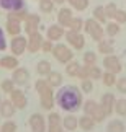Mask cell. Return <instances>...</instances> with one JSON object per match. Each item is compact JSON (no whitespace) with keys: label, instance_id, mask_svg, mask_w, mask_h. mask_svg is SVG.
<instances>
[{"label":"cell","instance_id":"cell-13","mask_svg":"<svg viewBox=\"0 0 126 132\" xmlns=\"http://www.w3.org/2000/svg\"><path fill=\"white\" fill-rule=\"evenodd\" d=\"M12 80L15 82L17 87H25L29 82V72L25 67H17L12 73Z\"/></svg>","mask_w":126,"mask_h":132},{"label":"cell","instance_id":"cell-40","mask_svg":"<svg viewBox=\"0 0 126 132\" xmlns=\"http://www.w3.org/2000/svg\"><path fill=\"white\" fill-rule=\"evenodd\" d=\"M67 2L74 10H79V12H82L88 7V0H67Z\"/></svg>","mask_w":126,"mask_h":132},{"label":"cell","instance_id":"cell-2","mask_svg":"<svg viewBox=\"0 0 126 132\" xmlns=\"http://www.w3.org/2000/svg\"><path fill=\"white\" fill-rule=\"evenodd\" d=\"M34 90L39 96V104L43 109L53 111L54 104H56V96H54V88L46 82V78H39L34 83Z\"/></svg>","mask_w":126,"mask_h":132},{"label":"cell","instance_id":"cell-17","mask_svg":"<svg viewBox=\"0 0 126 132\" xmlns=\"http://www.w3.org/2000/svg\"><path fill=\"white\" fill-rule=\"evenodd\" d=\"M17 113V108H15V104L8 100H2V103H0V118H5V119H10L13 118V114Z\"/></svg>","mask_w":126,"mask_h":132},{"label":"cell","instance_id":"cell-35","mask_svg":"<svg viewBox=\"0 0 126 132\" xmlns=\"http://www.w3.org/2000/svg\"><path fill=\"white\" fill-rule=\"evenodd\" d=\"M54 5L56 3L53 0H39V12L41 13H53Z\"/></svg>","mask_w":126,"mask_h":132},{"label":"cell","instance_id":"cell-28","mask_svg":"<svg viewBox=\"0 0 126 132\" xmlns=\"http://www.w3.org/2000/svg\"><path fill=\"white\" fill-rule=\"evenodd\" d=\"M51 70H53V67H51V64H49L48 60H39L38 65H36V72L41 75V77H48Z\"/></svg>","mask_w":126,"mask_h":132},{"label":"cell","instance_id":"cell-30","mask_svg":"<svg viewBox=\"0 0 126 132\" xmlns=\"http://www.w3.org/2000/svg\"><path fill=\"white\" fill-rule=\"evenodd\" d=\"M79 69H80V64L75 62V60L72 59L70 62H67V65H65V73H67L69 77H75V78H77Z\"/></svg>","mask_w":126,"mask_h":132},{"label":"cell","instance_id":"cell-9","mask_svg":"<svg viewBox=\"0 0 126 132\" xmlns=\"http://www.w3.org/2000/svg\"><path fill=\"white\" fill-rule=\"evenodd\" d=\"M28 124H29L31 132H46V119H44V116L39 114V113H33L29 116Z\"/></svg>","mask_w":126,"mask_h":132},{"label":"cell","instance_id":"cell-31","mask_svg":"<svg viewBox=\"0 0 126 132\" xmlns=\"http://www.w3.org/2000/svg\"><path fill=\"white\" fill-rule=\"evenodd\" d=\"M120 29H121V26H120V23H116V21L113 20V21H108L107 28H105V33H107L110 38H113V36H116V34L120 33Z\"/></svg>","mask_w":126,"mask_h":132},{"label":"cell","instance_id":"cell-6","mask_svg":"<svg viewBox=\"0 0 126 132\" xmlns=\"http://www.w3.org/2000/svg\"><path fill=\"white\" fill-rule=\"evenodd\" d=\"M26 44H28V38L21 36V34H17L13 36V39L10 41V51H12L13 55H21L26 52Z\"/></svg>","mask_w":126,"mask_h":132},{"label":"cell","instance_id":"cell-26","mask_svg":"<svg viewBox=\"0 0 126 132\" xmlns=\"http://www.w3.org/2000/svg\"><path fill=\"white\" fill-rule=\"evenodd\" d=\"M46 82L51 85L53 88H59L62 85V75L59 73V72H53V70H51L49 75L46 77Z\"/></svg>","mask_w":126,"mask_h":132},{"label":"cell","instance_id":"cell-14","mask_svg":"<svg viewBox=\"0 0 126 132\" xmlns=\"http://www.w3.org/2000/svg\"><path fill=\"white\" fill-rule=\"evenodd\" d=\"M10 101L15 104V108H17V109H25V108H26V104H28L26 95H25L20 88H15L12 93H10Z\"/></svg>","mask_w":126,"mask_h":132},{"label":"cell","instance_id":"cell-32","mask_svg":"<svg viewBox=\"0 0 126 132\" xmlns=\"http://www.w3.org/2000/svg\"><path fill=\"white\" fill-rule=\"evenodd\" d=\"M93 18L97 20L98 23H107V13H105V7H102V5H98V7H95L93 10Z\"/></svg>","mask_w":126,"mask_h":132},{"label":"cell","instance_id":"cell-11","mask_svg":"<svg viewBox=\"0 0 126 132\" xmlns=\"http://www.w3.org/2000/svg\"><path fill=\"white\" fill-rule=\"evenodd\" d=\"M41 44H43V34L41 33H31L28 34V44H26V51L31 54H36L41 51Z\"/></svg>","mask_w":126,"mask_h":132},{"label":"cell","instance_id":"cell-21","mask_svg":"<svg viewBox=\"0 0 126 132\" xmlns=\"http://www.w3.org/2000/svg\"><path fill=\"white\" fill-rule=\"evenodd\" d=\"M0 8L7 10V12H13V10L25 8L23 0H0Z\"/></svg>","mask_w":126,"mask_h":132},{"label":"cell","instance_id":"cell-5","mask_svg":"<svg viewBox=\"0 0 126 132\" xmlns=\"http://www.w3.org/2000/svg\"><path fill=\"white\" fill-rule=\"evenodd\" d=\"M51 54L54 55V59H56L57 62H61V64H67V62H70V60L74 59V52L70 51L69 46H65V44H56L53 47Z\"/></svg>","mask_w":126,"mask_h":132},{"label":"cell","instance_id":"cell-29","mask_svg":"<svg viewBox=\"0 0 126 132\" xmlns=\"http://www.w3.org/2000/svg\"><path fill=\"white\" fill-rule=\"evenodd\" d=\"M102 83L105 85V87H115V85H116V75L115 73H112V72H107V70H105V72L102 73Z\"/></svg>","mask_w":126,"mask_h":132},{"label":"cell","instance_id":"cell-43","mask_svg":"<svg viewBox=\"0 0 126 132\" xmlns=\"http://www.w3.org/2000/svg\"><path fill=\"white\" fill-rule=\"evenodd\" d=\"M115 21L120 23V24H124L126 23V10H120L118 8L116 15H115Z\"/></svg>","mask_w":126,"mask_h":132},{"label":"cell","instance_id":"cell-41","mask_svg":"<svg viewBox=\"0 0 126 132\" xmlns=\"http://www.w3.org/2000/svg\"><path fill=\"white\" fill-rule=\"evenodd\" d=\"M118 12V7L116 3H108L107 7H105V13H107V18L108 20H115V15Z\"/></svg>","mask_w":126,"mask_h":132},{"label":"cell","instance_id":"cell-44","mask_svg":"<svg viewBox=\"0 0 126 132\" xmlns=\"http://www.w3.org/2000/svg\"><path fill=\"white\" fill-rule=\"evenodd\" d=\"M77 78L80 80H85V78H88V65H80V69H79V73H77Z\"/></svg>","mask_w":126,"mask_h":132},{"label":"cell","instance_id":"cell-25","mask_svg":"<svg viewBox=\"0 0 126 132\" xmlns=\"http://www.w3.org/2000/svg\"><path fill=\"white\" fill-rule=\"evenodd\" d=\"M107 132H126V126L121 119H112L107 126Z\"/></svg>","mask_w":126,"mask_h":132},{"label":"cell","instance_id":"cell-15","mask_svg":"<svg viewBox=\"0 0 126 132\" xmlns=\"http://www.w3.org/2000/svg\"><path fill=\"white\" fill-rule=\"evenodd\" d=\"M115 101H116V98H115L113 93H103V95H102L100 106L103 108V111L107 113V116H112L113 109H115Z\"/></svg>","mask_w":126,"mask_h":132},{"label":"cell","instance_id":"cell-3","mask_svg":"<svg viewBox=\"0 0 126 132\" xmlns=\"http://www.w3.org/2000/svg\"><path fill=\"white\" fill-rule=\"evenodd\" d=\"M82 108H84V114L93 118L95 122H102V121H105V118H108L107 113L103 111V108L100 106V103H97L95 100L84 101V103H82Z\"/></svg>","mask_w":126,"mask_h":132},{"label":"cell","instance_id":"cell-27","mask_svg":"<svg viewBox=\"0 0 126 132\" xmlns=\"http://www.w3.org/2000/svg\"><path fill=\"white\" fill-rule=\"evenodd\" d=\"M28 16V12L25 8H20V10H13V12H8L7 15V20H18V21H25V18Z\"/></svg>","mask_w":126,"mask_h":132},{"label":"cell","instance_id":"cell-24","mask_svg":"<svg viewBox=\"0 0 126 132\" xmlns=\"http://www.w3.org/2000/svg\"><path fill=\"white\" fill-rule=\"evenodd\" d=\"M98 52L103 54V55L113 54L115 49H113V41L112 39H102V41H98Z\"/></svg>","mask_w":126,"mask_h":132},{"label":"cell","instance_id":"cell-8","mask_svg":"<svg viewBox=\"0 0 126 132\" xmlns=\"http://www.w3.org/2000/svg\"><path fill=\"white\" fill-rule=\"evenodd\" d=\"M64 36H65V39H67L69 46H72V47L77 49V51H80L85 46V38H84L82 31H72V29H69Z\"/></svg>","mask_w":126,"mask_h":132},{"label":"cell","instance_id":"cell-42","mask_svg":"<svg viewBox=\"0 0 126 132\" xmlns=\"http://www.w3.org/2000/svg\"><path fill=\"white\" fill-rule=\"evenodd\" d=\"M80 90H82V93H90V91L93 90V80L90 78H85V80H80Z\"/></svg>","mask_w":126,"mask_h":132},{"label":"cell","instance_id":"cell-18","mask_svg":"<svg viewBox=\"0 0 126 132\" xmlns=\"http://www.w3.org/2000/svg\"><path fill=\"white\" fill-rule=\"evenodd\" d=\"M62 127L67 132H74L79 129V118L74 116L72 113H67L65 118H62Z\"/></svg>","mask_w":126,"mask_h":132},{"label":"cell","instance_id":"cell-1","mask_svg":"<svg viewBox=\"0 0 126 132\" xmlns=\"http://www.w3.org/2000/svg\"><path fill=\"white\" fill-rule=\"evenodd\" d=\"M56 101L64 111L67 113H75L82 108V90L75 85H69L57 91Z\"/></svg>","mask_w":126,"mask_h":132},{"label":"cell","instance_id":"cell-37","mask_svg":"<svg viewBox=\"0 0 126 132\" xmlns=\"http://www.w3.org/2000/svg\"><path fill=\"white\" fill-rule=\"evenodd\" d=\"M18 127H17V122L12 119H7L5 122L0 126V132H17Z\"/></svg>","mask_w":126,"mask_h":132},{"label":"cell","instance_id":"cell-45","mask_svg":"<svg viewBox=\"0 0 126 132\" xmlns=\"http://www.w3.org/2000/svg\"><path fill=\"white\" fill-rule=\"evenodd\" d=\"M54 47V43L49 41V39H43V44H41V51L43 52H51Z\"/></svg>","mask_w":126,"mask_h":132},{"label":"cell","instance_id":"cell-19","mask_svg":"<svg viewBox=\"0 0 126 132\" xmlns=\"http://www.w3.org/2000/svg\"><path fill=\"white\" fill-rule=\"evenodd\" d=\"M74 18V15H72V10L67 8V7H62L61 10H59V13H57V23L61 24V26L64 28H69V23H70V20Z\"/></svg>","mask_w":126,"mask_h":132},{"label":"cell","instance_id":"cell-50","mask_svg":"<svg viewBox=\"0 0 126 132\" xmlns=\"http://www.w3.org/2000/svg\"><path fill=\"white\" fill-rule=\"evenodd\" d=\"M0 13H2V8H0Z\"/></svg>","mask_w":126,"mask_h":132},{"label":"cell","instance_id":"cell-4","mask_svg":"<svg viewBox=\"0 0 126 132\" xmlns=\"http://www.w3.org/2000/svg\"><path fill=\"white\" fill-rule=\"evenodd\" d=\"M84 29L90 34V38L93 39V41H102L103 36H105V29L102 26V23H98L95 18H88L84 21Z\"/></svg>","mask_w":126,"mask_h":132},{"label":"cell","instance_id":"cell-23","mask_svg":"<svg viewBox=\"0 0 126 132\" xmlns=\"http://www.w3.org/2000/svg\"><path fill=\"white\" fill-rule=\"evenodd\" d=\"M95 119L93 118H90V116H87V114H84L82 118H79V127L82 129V130H85V132H90L93 127H95Z\"/></svg>","mask_w":126,"mask_h":132},{"label":"cell","instance_id":"cell-33","mask_svg":"<svg viewBox=\"0 0 126 132\" xmlns=\"http://www.w3.org/2000/svg\"><path fill=\"white\" fill-rule=\"evenodd\" d=\"M115 113H116L118 116H126V100L124 98H120V100H116L115 101Z\"/></svg>","mask_w":126,"mask_h":132},{"label":"cell","instance_id":"cell-36","mask_svg":"<svg viewBox=\"0 0 126 132\" xmlns=\"http://www.w3.org/2000/svg\"><path fill=\"white\" fill-rule=\"evenodd\" d=\"M102 73H103L102 69H100L97 64L88 67V78L90 80H100V78H102Z\"/></svg>","mask_w":126,"mask_h":132},{"label":"cell","instance_id":"cell-20","mask_svg":"<svg viewBox=\"0 0 126 132\" xmlns=\"http://www.w3.org/2000/svg\"><path fill=\"white\" fill-rule=\"evenodd\" d=\"M20 65L18 62V57L17 55H3V57H0V67L5 69V70H15Z\"/></svg>","mask_w":126,"mask_h":132},{"label":"cell","instance_id":"cell-34","mask_svg":"<svg viewBox=\"0 0 126 132\" xmlns=\"http://www.w3.org/2000/svg\"><path fill=\"white\" fill-rule=\"evenodd\" d=\"M15 88H17V85H15V82L12 78H7L0 83V91H3V93H7V95H10Z\"/></svg>","mask_w":126,"mask_h":132},{"label":"cell","instance_id":"cell-48","mask_svg":"<svg viewBox=\"0 0 126 132\" xmlns=\"http://www.w3.org/2000/svg\"><path fill=\"white\" fill-rule=\"evenodd\" d=\"M53 2H54V3H57V5H62L64 2H67V0H53Z\"/></svg>","mask_w":126,"mask_h":132},{"label":"cell","instance_id":"cell-38","mask_svg":"<svg viewBox=\"0 0 126 132\" xmlns=\"http://www.w3.org/2000/svg\"><path fill=\"white\" fill-rule=\"evenodd\" d=\"M82 28H84V20L80 16H74L72 20H70L69 29H72V31H82Z\"/></svg>","mask_w":126,"mask_h":132},{"label":"cell","instance_id":"cell-47","mask_svg":"<svg viewBox=\"0 0 126 132\" xmlns=\"http://www.w3.org/2000/svg\"><path fill=\"white\" fill-rule=\"evenodd\" d=\"M7 49V41H5V34L2 31V28H0V51H5Z\"/></svg>","mask_w":126,"mask_h":132},{"label":"cell","instance_id":"cell-51","mask_svg":"<svg viewBox=\"0 0 126 132\" xmlns=\"http://www.w3.org/2000/svg\"><path fill=\"white\" fill-rule=\"evenodd\" d=\"M62 132H67V130H62Z\"/></svg>","mask_w":126,"mask_h":132},{"label":"cell","instance_id":"cell-7","mask_svg":"<svg viewBox=\"0 0 126 132\" xmlns=\"http://www.w3.org/2000/svg\"><path fill=\"white\" fill-rule=\"evenodd\" d=\"M103 67H105L107 72H112L115 75H118L121 72L123 65H121V60H120L115 54H108V55H105V59H103Z\"/></svg>","mask_w":126,"mask_h":132},{"label":"cell","instance_id":"cell-12","mask_svg":"<svg viewBox=\"0 0 126 132\" xmlns=\"http://www.w3.org/2000/svg\"><path fill=\"white\" fill-rule=\"evenodd\" d=\"M39 21H41L39 15L28 13V16L25 18V21H23V29H25V33H26V34L36 33V31H38V28H39Z\"/></svg>","mask_w":126,"mask_h":132},{"label":"cell","instance_id":"cell-16","mask_svg":"<svg viewBox=\"0 0 126 132\" xmlns=\"http://www.w3.org/2000/svg\"><path fill=\"white\" fill-rule=\"evenodd\" d=\"M64 34H65V31H64V26H61V24H51V26L48 28V31H46V38L49 39V41H59V39H62L64 38Z\"/></svg>","mask_w":126,"mask_h":132},{"label":"cell","instance_id":"cell-49","mask_svg":"<svg viewBox=\"0 0 126 132\" xmlns=\"http://www.w3.org/2000/svg\"><path fill=\"white\" fill-rule=\"evenodd\" d=\"M0 103H2V91H0Z\"/></svg>","mask_w":126,"mask_h":132},{"label":"cell","instance_id":"cell-10","mask_svg":"<svg viewBox=\"0 0 126 132\" xmlns=\"http://www.w3.org/2000/svg\"><path fill=\"white\" fill-rule=\"evenodd\" d=\"M62 118L57 113H49L48 116V122H46V132H62Z\"/></svg>","mask_w":126,"mask_h":132},{"label":"cell","instance_id":"cell-46","mask_svg":"<svg viewBox=\"0 0 126 132\" xmlns=\"http://www.w3.org/2000/svg\"><path fill=\"white\" fill-rule=\"evenodd\" d=\"M116 90L118 91H121V93H126V77H121V78H118L116 80Z\"/></svg>","mask_w":126,"mask_h":132},{"label":"cell","instance_id":"cell-22","mask_svg":"<svg viewBox=\"0 0 126 132\" xmlns=\"http://www.w3.org/2000/svg\"><path fill=\"white\" fill-rule=\"evenodd\" d=\"M5 29H7V33L10 34V36H17V34L21 33V21H18V20H7V26H5Z\"/></svg>","mask_w":126,"mask_h":132},{"label":"cell","instance_id":"cell-39","mask_svg":"<svg viewBox=\"0 0 126 132\" xmlns=\"http://www.w3.org/2000/svg\"><path fill=\"white\" fill-rule=\"evenodd\" d=\"M82 60H84V64L85 65H95L97 64V54L93 52V51H87V52L84 54V57H82Z\"/></svg>","mask_w":126,"mask_h":132}]
</instances>
